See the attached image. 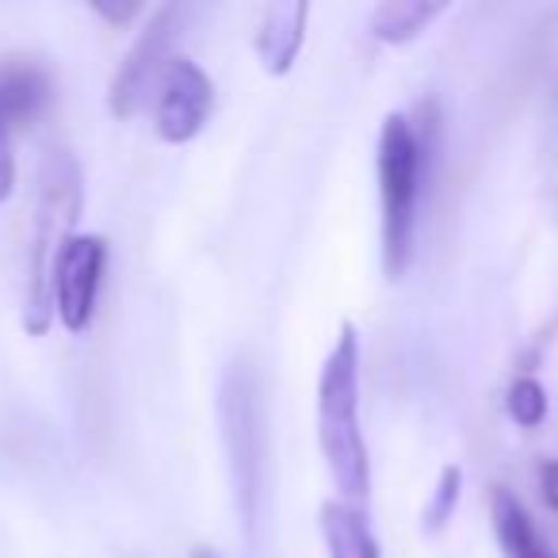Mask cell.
<instances>
[{
	"label": "cell",
	"instance_id": "cell-7",
	"mask_svg": "<svg viewBox=\"0 0 558 558\" xmlns=\"http://www.w3.org/2000/svg\"><path fill=\"white\" fill-rule=\"evenodd\" d=\"M104 268H108V238L81 233L65 245L54 276V318L70 333H85L96 318Z\"/></svg>",
	"mask_w": 558,
	"mask_h": 558
},
{
	"label": "cell",
	"instance_id": "cell-8",
	"mask_svg": "<svg viewBox=\"0 0 558 558\" xmlns=\"http://www.w3.org/2000/svg\"><path fill=\"white\" fill-rule=\"evenodd\" d=\"M306 16H311V4H271L264 12L256 32V58L271 77H283L295 65L306 43Z\"/></svg>",
	"mask_w": 558,
	"mask_h": 558
},
{
	"label": "cell",
	"instance_id": "cell-9",
	"mask_svg": "<svg viewBox=\"0 0 558 558\" xmlns=\"http://www.w3.org/2000/svg\"><path fill=\"white\" fill-rule=\"evenodd\" d=\"M50 93H54V85H50V73L43 65L27 62V58L0 62V119L12 131L32 123L50 104Z\"/></svg>",
	"mask_w": 558,
	"mask_h": 558
},
{
	"label": "cell",
	"instance_id": "cell-18",
	"mask_svg": "<svg viewBox=\"0 0 558 558\" xmlns=\"http://www.w3.org/2000/svg\"><path fill=\"white\" fill-rule=\"evenodd\" d=\"M192 558H218V555H215L210 547H195V550H192Z\"/></svg>",
	"mask_w": 558,
	"mask_h": 558
},
{
	"label": "cell",
	"instance_id": "cell-17",
	"mask_svg": "<svg viewBox=\"0 0 558 558\" xmlns=\"http://www.w3.org/2000/svg\"><path fill=\"white\" fill-rule=\"evenodd\" d=\"M93 9L100 12L108 24H131L142 12V4H108V0H93Z\"/></svg>",
	"mask_w": 558,
	"mask_h": 558
},
{
	"label": "cell",
	"instance_id": "cell-1",
	"mask_svg": "<svg viewBox=\"0 0 558 558\" xmlns=\"http://www.w3.org/2000/svg\"><path fill=\"white\" fill-rule=\"evenodd\" d=\"M318 444L337 489L349 505L372 497V456H367L364 421H360V333L352 322L341 326L333 352L318 379Z\"/></svg>",
	"mask_w": 558,
	"mask_h": 558
},
{
	"label": "cell",
	"instance_id": "cell-2",
	"mask_svg": "<svg viewBox=\"0 0 558 558\" xmlns=\"http://www.w3.org/2000/svg\"><path fill=\"white\" fill-rule=\"evenodd\" d=\"M81 215V165L65 149H50L39 172V195L32 215V241H27V306L24 329L43 337L54 322V276L65 245L77 233Z\"/></svg>",
	"mask_w": 558,
	"mask_h": 558
},
{
	"label": "cell",
	"instance_id": "cell-13",
	"mask_svg": "<svg viewBox=\"0 0 558 558\" xmlns=\"http://www.w3.org/2000/svg\"><path fill=\"white\" fill-rule=\"evenodd\" d=\"M505 405H509V417L517 421L520 428H539L543 417H547V390H543V383L532 379V375H520L509 387Z\"/></svg>",
	"mask_w": 558,
	"mask_h": 558
},
{
	"label": "cell",
	"instance_id": "cell-15",
	"mask_svg": "<svg viewBox=\"0 0 558 558\" xmlns=\"http://www.w3.org/2000/svg\"><path fill=\"white\" fill-rule=\"evenodd\" d=\"M16 192V154H12V126L0 119V203Z\"/></svg>",
	"mask_w": 558,
	"mask_h": 558
},
{
	"label": "cell",
	"instance_id": "cell-5",
	"mask_svg": "<svg viewBox=\"0 0 558 558\" xmlns=\"http://www.w3.org/2000/svg\"><path fill=\"white\" fill-rule=\"evenodd\" d=\"M226 413V444L233 456V486H238L241 517L253 524L256 497H260V474H264V428H260V402H256V383L238 364L226 379L222 395Z\"/></svg>",
	"mask_w": 558,
	"mask_h": 558
},
{
	"label": "cell",
	"instance_id": "cell-14",
	"mask_svg": "<svg viewBox=\"0 0 558 558\" xmlns=\"http://www.w3.org/2000/svg\"><path fill=\"white\" fill-rule=\"evenodd\" d=\"M459 489H463V471L456 463H448L440 471V482L433 489V501L425 505V532H440L451 517H456Z\"/></svg>",
	"mask_w": 558,
	"mask_h": 558
},
{
	"label": "cell",
	"instance_id": "cell-10",
	"mask_svg": "<svg viewBox=\"0 0 558 558\" xmlns=\"http://www.w3.org/2000/svg\"><path fill=\"white\" fill-rule=\"evenodd\" d=\"M489 512H494V535L505 558H555V550L547 547V539L532 524V517L517 501V494H509L505 486H494Z\"/></svg>",
	"mask_w": 558,
	"mask_h": 558
},
{
	"label": "cell",
	"instance_id": "cell-11",
	"mask_svg": "<svg viewBox=\"0 0 558 558\" xmlns=\"http://www.w3.org/2000/svg\"><path fill=\"white\" fill-rule=\"evenodd\" d=\"M318 524L329 558H383L379 539H375L364 509H356V505L326 501L318 512Z\"/></svg>",
	"mask_w": 558,
	"mask_h": 558
},
{
	"label": "cell",
	"instance_id": "cell-3",
	"mask_svg": "<svg viewBox=\"0 0 558 558\" xmlns=\"http://www.w3.org/2000/svg\"><path fill=\"white\" fill-rule=\"evenodd\" d=\"M433 138L405 116H387L379 131V199H383V271L402 279L413 260L417 203Z\"/></svg>",
	"mask_w": 558,
	"mask_h": 558
},
{
	"label": "cell",
	"instance_id": "cell-4",
	"mask_svg": "<svg viewBox=\"0 0 558 558\" xmlns=\"http://www.w3.org/2000/svg\"><path fill=\"white\" fill-rule=\"evenodd\" d=\"M192 9L187 4H161V9L149 12V24L142 27V35L134 39V47L126 50L123 65H119L116 81H111L108 108L116 119H131L146 108L149 93L161 81L165 65L172 62V43L180 39Z\"/></svg>",
	"mask_w": 558,
	"mask_h": 558
},
{
	"label": "cell",
	"instance_id": "cell-6",
	"mask_svg": "<svg viewBox=\"0 0 558 558\" xmlns=\"http://www.w3.org/2000/svg\"><path fill=\"white\" fill-rule=\"evenodd\" d=\"M215 108V85L192 62V58H172L165 65L161 81L154 88V131L169 146H184L203 131Z\"/></svg>",
	"mask_w": 558,
	"mask_h": 558
},
{
	"label": "cell",
	"instance_id": "cell-16",
	"mask_svg": "<svg viewBox=\"0 0 558 558\" xmlns=\"http://www.w3.org/2000/svg\"><path fill=\"white\" fill-rule=\"evenodd\" d=\"M539 494L547 509L558 512V459H543L539 463Z\"/></svg>",
	"mask_w": 558,
	"mask_h": 558
},
{
	"label": "cell",
	"instance_id": "cell-12",
	"mask_svg": "<svg viewBox=\"0 0 558 558\" xmlns=\"http://www.w3.org/2000/svg\"><path fill=\"white\" fill-rule=\"evenodd\" d=\"M448 4L440 0H383L372 16V32L383 43H413L428 24H433Z\"/></svg>",
	"mask_w": 558,
	"mask_h": 558
}]
</instances>
